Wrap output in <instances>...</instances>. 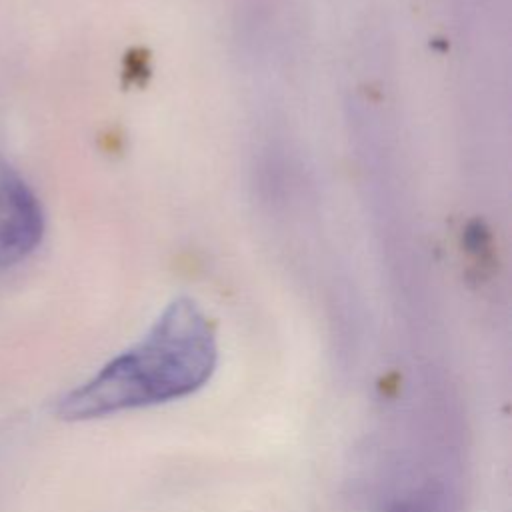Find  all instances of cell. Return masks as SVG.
<instances>
[{
  "label": "cell",
  "instance_id": "277c9868",
  "mask_svg": "<svg viewBox=\"0 0 512 512\" xmlns=\"http://www.w3.org/2000/svg\"><path fill=\"white\" fill-rule=\"evenodd\" d=\"M400 512H406V510H400Z\"/></svg>",
  "mask_w": 512,
  "mask_h": 512
},
{
  "label": "cell",
  "instance_id": "3957f363",
  "mask_svg": "<svg viewBox=\"0 0 512 512\" xmlns=\"http://www.w3.org/2000/svg\"><path fill=\"white\" fill-rule=\"evenodd\" d=\"M34 206H40L34 192L0 156V216L22 212Z\"/></svg>",
  "mask_w": 512,
  "mask_h": 512
},
{
  "label": "cell",
  "instance_id": "6da1fadb",
  "mask_svg": "<svg viewBox=\"0 0 512 512\" xmlns=\"http://www.w3.org/2000/svg\"><path fill=\"white\" fill-rule=\"evenodd\" d=\"M216 362L212 322L194 300L176 298L140 342L70 390L56 414L80 422L186 398L206 386Z\"/></svg>",
  "mask_w": 512,
  "mask_h": 512
},
{
  "label": "cell",
  "instance_id": "7a4b0ae2",
  "mask_svg": "<svg viewBox=\"0 0 512 512\" xmlns=\"http://www.w3.org/2000/svg\"><path fill=\"white\" fill-rule=\"evenodd\" d=\"M42 234L44 216L40 206L0 216V272L24 260L40 244Z\"/></svg>",
  "mask_w": 512,
  "mask_h": 512
}]
</instances>
